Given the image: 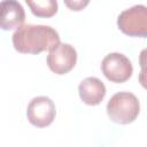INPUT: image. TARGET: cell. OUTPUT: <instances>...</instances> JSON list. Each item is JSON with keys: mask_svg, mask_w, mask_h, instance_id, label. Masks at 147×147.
<instances>
[{"mask_svg": "<svg viewBox=\"0 0 147 147\" xmlns=\"http://www.w3.org/2000/svg\"><path fill=\"white\" fill-rule=\"evenodd\" d=\"M14 48L22 54H39L60 42V36L49 25L22 24L11 36Z\"/></svg>", "mask_w": 147, "mask_h": 147, "instance_id": "6da1fadb", "label": "cell"}, {"mask_svg": "<svg viewBox=\"0 0 147 147\" xmlns=\"http://www.w3.org/2000/svg\"><path fill=\"white\" fill-rule=\"evenodd\" d=\"M140 111L138 98L131 92H118L107 103V115L117 124H130L134 122Z\"/></svg>", "mask_w": 147, "mask_h": 147, "instance_id": "7a4b0ae2", "label": "cell"}, {"mask_svg": "<svg viewBox=\"0 0 147 147\" xmlns=\"http://www.w3.org/2000/svg\"><path fill=\"white\" fill-rule=\"evenodd\" d=\"M118 29L126 36L146 38L147 36V8L136 5L123 10L117 17Z\"/></svg>", "mask_w": 147, "mask_h": 147, "instance_id": "3957f363", "label": "cell"}, {"mask_svg": "<svg viewBox=\"0 0 147 147\" xmlns=\"http://www.w3.org/2000/svg\"><path fill=\"white\" fill-rule=\"evenodd\" d=\"M47 65L56 75H64L71 71L77 62V52L70 44L59 42L48 51Z\"/></svg>", "mask_w": 147, "mask_h": 147, "instance_id": "277c9868", "label": "cell"}, {"mask_svg": "<svg viewBox=\"0 0 147 147\" xmlns=\"http://www.w3.org/2000/svg\"><path fill=\"white\" fill-rule=\"evenodd\" d=\"M101 70L105 77L113 83H125L133 72L131 61L122 53H110L101 62Z\"/></svg>", "mask_w": 147, "mask_h": 147, "instance_id": "5b68a950", "label": "cell"}, {"mask_svg": "<svg viewBox=\"0 0 147 147\" xmlns=\"http://www.w3.org/2000/svg\"><path fill=\"white\" fill-rule=\"evenodd\" d=\"M56 108L55 103L48 96L33 98L26 108L28 121L36 127H46L51 125L55 118Z\"/></svg>", "mask_w": 147, "mask_h": 147, "instance_id": "8992f818", "label": "cell"}, {"mask_svg": "<svg viewBox=\"0 0 147 147\" xmlns=\"http://www.w3.org/2000/svg\"><path fill=\"white\" fill-rule=\"evenodd\" d=\"M25 21V11L17 0L0 1V29L9 31L17 29Z\"/></svg>", "mask_w": 147, "mask_h": 147, "instance_id": "52a82bcc", "label": "cell"}, {"mask_svg": "<svg viewBox=\"0 0 147 147\" xmlns=\"http://www.w3.org/2000/svg\"><path fill=\"white\" fill-rule=\"evenodd\" d=\"M78 93L85 105L96 106L101 103L106 95V86L99 78L87 77L80 82L78 86Z\"/></svg>", "mask_w": 147, "mask_h": 147, "instance_id": "ba28073f", "label": "cell"}, {"mask_svg": "<svg viewBox=\"0 0 147 147\" xmlns=\"http://www.w3.org/2000/svg\"><path fill=\"white\" fill-rule=\"evenodd\" d=\"M31 13L39 18L53 17L59 9L57 0H25Z\"/></svg>", "mask_w": 147, "mask_h": 147, "instance_id": "9c48e42d", "label": "cell"}, {"mask_svg": "<svg viewBox=\"0 0 147 147\" xmlns=\"http://www.w3.org/2000/svg\"><path fill=\"white\" fill-rule=\"evenodd\" d=\"M64 5L72 11H80L87 7L90 0H63Z\"/></svg>", "mask_w": 147, "mask_h": 147, "instance_id": "30bf717a", "label": "cell"}]
</instances>
